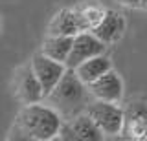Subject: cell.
<instances>
[{
  "mask_svg": "<svg viewBox=\"0 0 147 141\" xmlns=\"http://www.w3.org/2000/svg\"><path fill=\"white\" fill-rule=\"evenodd\" d=\"M64 117L52 104L31 103L24 104L9 130L7 139L22 141H50L59 136Z\"/></svg>",
  "mask_w": 147,
  "mask_h": 141,
  "instance_id": "6da1fadb",
  "label": "cell"
},
{
  "mask_svg": "<svg viewBox=\"0 0 147 141\" xmlns=\"http://www.w3.org/2000/svg\"><path fill=\"white\" fill-rule=\"evenodd\" d=\"M86 88H88V84L83 83L77 72L68 68L63 79L59 81V84L48 95V99L52 106L57 108L64 119H70L81 108L86 106V94H90Z\"/></svg>",
  "mask_w": 147,
  "mask_h": 141,
  "instance_id": "7a4b0ae2",
  "label": "cell"
},
{
  "mask_svg": "<svg viewBox=\"0 0 147 141\" xmlns=\"http://www.w3.org/2000/svg\"><path fill=\"white\" fill-rule=\"evenodd\" d=\"M85 112L98 123V126L103 130V134L107 136L121 134L123 123H125V112H123V108L118 106V103L96 99L94 103L85 106Z\"/></svg>",
  "mask_w": 147,
  "mask_h": 141,
  "instance_id": "3957f363",
  "label": "cell"
},
{
  "mask_svg": "<svg viewBox=\"0 0 147 141\" xmlns=\"http://www.w3.org/2000/svg\"><path fill=\"white\" fill-rule=\"evenodd\" d=\"M103 136L105 134L98 126V123L86 112H81L63 123L57 138L66 141H99L103 139Z\"/></svg>",
  "mask_w": 147,
  "mask_h": 141,
  "instance_id": "277c9868",
  "label": "cell"
},
{
  "mask_svg": "<svg viewBox=\"0 0 147 141\" xmlns=\"http://www.w3.org/2000/svg\"><path fill=\"white\" fill-rule=\"evenodd\" d=\"M30 62H31L33 72L37 74V77H39L40 84H42L46 97H48V95L52 94V90L59 84V81L63 79V75L66 74L68 66L64 64V62H59V61H55L52 57L44 55L42 51L35 53Z\"/></svg>",
  "mask_w": 147,
  "mask_h": 141,
  "instance_id": "5b68a950",
  "label": "cell"
},
{
  "mask_svg": "<svg viewBox=\"0 0 147 141\" xmlns=\"http://www.w3.org/2000/svg\"><path fill=\"white\" fill-rule=\"evenodd\" d=\"M105 48L107 44L103 42L101 39H98L92 31H81L74 37V44H72V51L68 55V61H66V66L76 70L81 62H85L86 59L90 57H96V55H101L105 53Z\"/></svg>",
  "mask_w": 147,
  "mask_h": 141,
  "instance_id": "8992f818",
  "label": "cell"
},
{
  "mask_svg": "<svg viewBox=\"0 0 147 141\" xmlns=\"http://www.w3.org/2000/svg\"><path fill=\"white\" fill-rule=\"evenodd\" d=\"M15 95L20 103L31 104V103H40L46 97L44 88L40 84L39 77L31 68V62L22 66L15 75Z\"/></svg>",
  "mask_w": 147,
  "mask_h": 141,
  "instance_id": "52a82bcc",
  "label": "cell"
},
{
  "mask_svg": "<svg viewBox=\"0 0 147 141\" xmlns=\"http://www.w3.org/2000/svg\"><path fill=\"white\" fill-rule=\"evenodd\" d=\"M123 112L125 123L121 134L129 139H147V101H131Z\"/></svg>",
  "mask_w": 147,
  "mask_h": 141,
  "instance_id": "ba28073f",
  "label": "cell"
},
{
  "mask_svg": "<svg viewBox=\"0 0 147 141\" xmlns=\"http://www.w3.org/2000/svg\"><path fill=\"white\" fill-rule=\"evenodd\" d=\"M88 92L94 99L119 103L123 97V81L114 70H109L105 75L88 84Z\"/></svg>",
  "mask_w": 147,
  "mask_h": 141,
  "instance_id": "9c48e42d",
  "label": "cell"
},
{
  "mask_svg": "<svg viewBox=\"0 0 147 141\" xmlns=\"http://www.w3.org/2000/svg\"><path fill=\"white\" fill-rule=\"evenodd\" d=\"M81 31H85V29H83L77 7H63V9H59L48 24V35L76 37Z\"/></svg>",
  "mask_w": 147,
  "mask_h": 141,
  "instance_id": "30bf717a",
  "label": "cell"
},
{
  "mask_svg": "<svg viewBox=\"0 0 147 141\" xmlns=\"http://www.w3.org/2000/svg\"><path fill=\"white\" fill-rule=\"evenodd\" d=\"M125 28H127V22H125V19H123L121 13H118L114 9H107L103 20L92 29V33H94L98 39H101L109 46V44L118 42V40L123 37Z\"/></svg>",
  "mask_w": 147,
  "mask_h": 141,
  "instance_id": "8fae6325",
  "label": "cell"
},
{
  "mask_svg": "<svg viewBox=\"0 0 147 141\" xmlns=\"http://www.w3.org/2000/svg\"><path fill=\"white\" fill-rule=\"evenodd\" d=\"M109 70H112V62H110V59L105 55V53L86 59L85 62H81V64L76 68L77 75H79L81 81L86 83V84L94 83L96 79H99L101 75H105Z\"/></svg>",
  "mask_w": 147,
  "mask_h": 141,
  "instance_id": "7c38bea8",
  "label": "cell"
},
{
  "mask_svg": "<svg viewBox=\"0 0 147 141\" xmlns=\"http://www.w3.org/2000/svg\"><path fill=\"white\" fill-rule=\"evenodd\" d=\"M72 44H74V37H64V35H48L42 42L40 51L44 55L55 59L59 62L66 64L68 55L72 51Z\"/></svg>",
  "mask_w": 147,
  "mask_h": 141,
  "instance_id": "4fadbf2b",
  "label": "cell"
},
{
  "mask_svg": "<svg viewBox=\"0 0 147 141\" xmlns=\"http://www.w3.org/2000/svg\"><path fill=\"white\" fill-rule=\"evenodd\" d=\"M77 13H79L83 29H85V31H92L101 20H103L107 9L96 6V4H86V6H79V7H77Z\"/></svg>",
  "mask_w": 147,
  "mask_h": 141,
  "instance_id": "5bb4252c",
  "label": "cell"
},
{
  "mask_svg": "<svg viewBox=\"0 0 147 141\" xmlns=\"http://www.w3.org/2000/svg\"><path fill=\"white\" fill-rule=\"evenodd\" d=\"M127 7H142V0H119Z\"/></svg>",
  "mask_w": 147,
  "mask_h": 141,
  "instance_id": "9a60e30c",
  "label": "cell"
},
{
  "mask_svg": "<svg viewBox=\"0 0 147 141\" xmlns=\"http://www.w3.org/2000/svg\"><path fill=\"white\" fill-rule=\"evenodd\" d=\"M142 9H144V11H147V0H145L144 4H142Z\"/></svg>",
  "mask_w": 147,
  "mask_h": 141,
  "instance_id": "2e32d148",
  "label": "cell"
},
{
  "mask_svg": "<svg viewBox=\"0 0 147 141\" xmlns=\"http://www.w3.org/2000/svg\"><path fill=\"white\" fill-rule=\"evenodd\" d=\"M0 29H2V20H0Z\"/></svg>",
  "mask_w": 147,
  "mask_h": 141,
  "instance_id": "e0dca14e",
  "label": "cell"
},
{
  "mask_svg": "<svg viewBox=\"0 0 147 141\" xmlns=\"http://www.w3.org/2000/svg\"><path fill=\"white\" fill-rule=\"evenodd\" d=\"M144 2H145V0H142V4H144Z\"/></svg>",
  "mask_w": 147,
  "mask_h": 141,
  "instance_id": "ac0fdd59",
  "label": "cell"
}]
</instances>
